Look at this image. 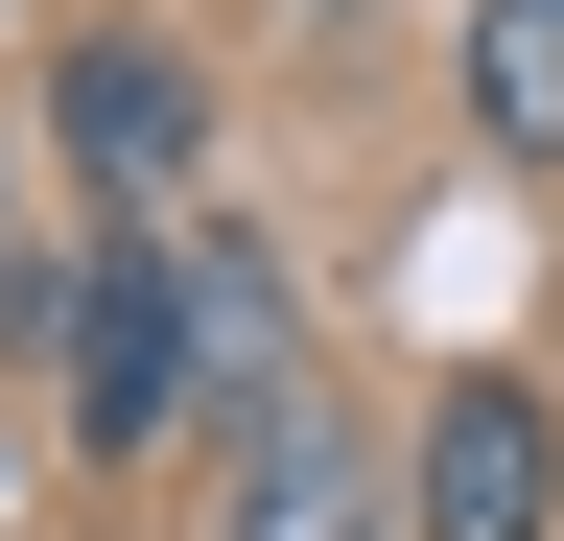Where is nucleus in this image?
Wrapping results in <instances>:
<instances>
[{
    "label": "nucleus",
    "instance_id": "obj_3",
    "mask_svg": "<svg viewBox=\"0 0 564 541\" xmlns=\"http://www.w3.org/2000/svg\"><path fill=\"white\" fill-rule=\"evenodd\" d=\"M564 518V447L518 377H447V424H423V541H541Z\"/></svg>",
    "mask_w": 564,
    "mask_h": 541
},
{
    "label": "nucleus",
    "instance_id": "obj_4",
    "mask_svg": "<svg viewBox=\"0 0 564 541\" xmlns=\"http://www.w3.org/2000/svg\"><path fill=\"white\" fill-rule=\"evenodd\" d=\"M165 283H188V400H282V283H259V259H236V236H188Z\"/></svg>",
    "mask_w": 564,
    "mask_h": 541
},
{
    "label": "nucleus",
    "instance_id": "obj_1",
    "mask_svg": "<svg viewBox=\"0 0 564 541\" xmlns=\"http://www.w3.org/2000/svg\"><path fill=\"white\" fill-rule=\"evenodd\" d=\"M47 118H70V165H95L141 236H165V213H188V165H212V95H188L141 24H95V47H70V72H47Z\"/></svg>",
    "mask_w": 564,
    "mask_h": 541
},
{
    "label": "nucleus",
    "instance_id": "obj_6",
    "mask_svg": "<svg viewBox=\"0 0 564 541\" xmlns=\"http://www.w3.org/2000/svg\"><path fill=\"white\" fill-rule=\"evenodd\" d=\"M259 541H377V495H352V470H282V495H259Z\"/></svg>",
    "mask_w": 564,
    "mask_h": 541
},
{
    "label": "nucleus",
    "instance_id": "obj_2",
    "mask_svg": "<svg viewBox=\"0 0 564 541\" xmlns=\"http://www.w3.org/2000/svg\"><path fill=\"white\" fill-rule=\"evenodd\" d=\"M70 424L95 447H165L188 424V283H165V236H141L118 283H70Z\"/></svg>",
    "mask_w": 564,
    "mask_h": 541
},
{
    "label": "nucleus",
    "instance_id": "obj_5",
    "mask_svg": "<svg viewBox=\"0 0 564 541\" xmlns=\"http://www.w3.org/2000/svg\"><path fill=\"white\" fill-rule=\"evenodd\" d=\"M470 118L518 165H564V0H470Z\"/></svg>",
    "mask_w": 564,
    "mask_h": 541
}]
</instances>
